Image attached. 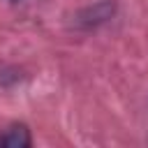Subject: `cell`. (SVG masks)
<instances>
[{
  "instance_id": "7a4b0ae2",
  "label": "cell",
  "mask_w": 148,
  "mask_h": 148,
  "mask_svg": "<svg viewBox=\"0 0 148 148\" xmlns=\"http://www.w3.org/2000/svg\"><path fill=\"white\" fill-rule=\"evenodd\" d=\"M14 2H16V0H14Z\"/></svg>"
},
{
  "instance_id": "6da1fadb",
  "label": "cell",
  "mask_w": 148,
  "mask_h": 148,
  "mask_svg": "<svg viewBox=\"0 0 148 148\" xmlns=\"http://www.w3.org/2000/svg\"><path fill=\"white\" fill-rule=\"evenodd\" d=\"M30 143H32V139H30V132L25 125H14L0 136L2 148H28Z\"/></svg>"
}]
</instances>
